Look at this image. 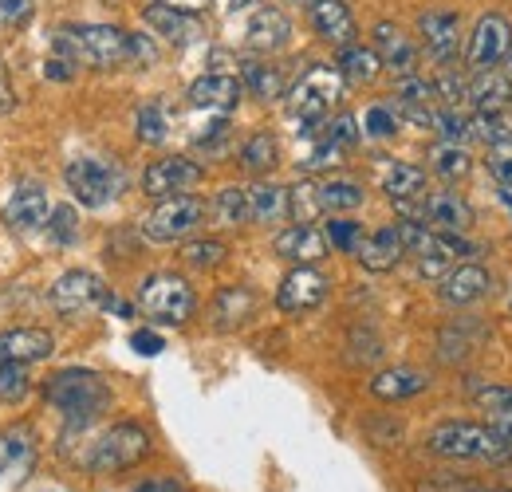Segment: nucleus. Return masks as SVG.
<instances>
[{"mask_svg": "<svg viewBox=\"0 0 512 492\" xmlns=\"http://www.w3.org/2000/svg\"><path fill=\"white\" fill-rule=\"evenodd\" d=\"M288 40H292V20H288L280 8L264 4V8H256L253 16H249L245 44H249L253 52H260V56H272V52L288 48Z\"/></svg>", "mask_w": 512, "mask_h": 492, "instance_id": "obj_17", "label": "nucleus"}, {"mask_svg": "<svg viewBox=\"0 0 512 492\" xmlns=\"http://www.w3.org/2000/svg\"><path fill=\"white\" fill-rule=\"evenodd\" d=\"M383 189H386V197L410 217L414 205H418L422 193H426V170H422V166H410V162H394V166L386 170Z\"/></svg>", "mask_w": 512, "mask_h": 492, "instance_id": "obj_24", "label": "nucleus"}, {"mask_svg": "<svg viewBox=\"0 0 512 492\" xmlns=\"http://www.w3.org/2000/svg\"><path fill=\"white\" fill-rule=\"evenodd\" d=\"M489 284H493V276H489L481 264H461V268H453V272L442 276V300H446V304H457V308L477 304V300L489 292Z\"/></svg>", "mask_w": 512, "mask_h": 492, "instance_id": "obj_23", "label": "nucleus"}, {"mask_svg": "<svg viewBox=\"0 0 512 492\" xmlns=\"http://www.w3.org/2000/svg\"><path fill=\"white\" fill-rule=\"evenodd\" d=\"M465 103L473 107V115H489V111H505L512 103V75L501 67L477 71L465 87Z\"/></svg>", "mask_w": 512, "mask_h": 492, "instance_id": "obj_18", "label": "nucleus"}, {"mask_svg": "<svg viewBox=\"0 0 512 492\" xmlns=\"http://www.w3.org/2000/svg\"><path fill=\"white\" fill-rule=\"evenodd\" d=\"M469 126H473V138H477V142H485L489 150H493V146H512V126H509V119H505L501 111L473 115V119H469Z\"/></svg>", "mask_w": 512, "mask_h": 492, "instance_id": "obj_37", "label": "nucleus"}, {"mask_svg": "<svg viewBox=\"0 0 512 492\" xmlns=\"http://www.w3.org/2000/svg\"><path fill=\"white\" fill-rule=\"evenodd\" d=\"M304 4H308V8H312V4H316V0H304Z\"/></svg>", "mask_w": 512, "mask_h": 492, "instance_id": "obj_62", "label": "nucleus"}, {"mask_svg": "<svg viewBox=\"0 0 512 492\" xmlns=\"http://www.w3.org/2000/svg\"><path fill=\"white\" fill-rule=\"evenodd\" d=\"M323 300H327V276L316 272L312 264H296L280 280V292H276V304H280V311H288V315L320 308Z\"/></svg>", "mask_w": 512, "mask_h": 492, "instance_id": "obj_14", "label": "nucleus"}, {"mask_svg": "<svg viewBox=\"0 0 512 492\" xmlns=\"http://www.w3.org/2000/svg\"><path fill=\"white\" fill-rule=\"evenodd\" d=\"M312 28L320 32V40L335 44V48H347L359 36L355 16H351V8L343 0H316L312 4Z\"/></svg>", "mask_w": 512, "mask_h": 492, "instance_id": "obj_21", "label": "nucleus"}, {"mask_svg": "<svg viewBox=\"0 0 512 492\" xmlns=\"http://www.w3.org/2000/svg\"><path fill=\"white\" fill-rule=\"evenodd\" d=\"M430 453L449 457V461H512V453L505 449V441L489 426L477 422H442L430 433Z\"/></svg>", "mask_w": 512, "mask_h": 492, "instance_id": "obj_4", "label": "nucleus"}, {"mask_svg": "<svg viewBox=\"0 0 512 492\" xmlns=\"http://www.w3.org/2000/svg\"><path fill=\"white\" fill-rule=\"evenodd\" d=\"M453 492H512V489H481V485H457Z\"/></svg>", "mask_w": 512, "mask_h": 492, "instance_id": "obj_59", "label": "nucleus"}, {"mask_svg": "<svg viewBox=\"0 0 512 492\" xmlns=\"http://www.w3.org/2000/svg\"><path fill=\"white\" fill-rule=\"evenodd\" d=\"M473 398L481 410H501V406H512V386H497V382H477L473 386Z\"/></svg>", "mask_w": 512, "mask_h": 492, "instance_id": "obj_49", "label": "nucleus"}, {"mask_svg": "<svg viewBox=\"0 0 512 492\" xmlns=\"http://www.w3.org/2000/svg\"><path fill=\"white\" fill-rule=\"evenodd\" d=\"M130 347H134L138 355L154 359V355H162V347H166V343H162V335H158V331H134V335H130Z\"/></svg>", "mask_w": 512, "mask_h": 492, "instance_id": "obj_54", "label": "nucleus"}, {"mask_svg": "<svg viewBox=\"0 0 512 492\" xmlns=\"http://www.w3.org/2000/svg\"><path fill=\"white\" fill-rule=\"evenodd\" d=\"M241 75H245L241 87H249L256 99H264V103H272V99L284 95V75L276 67H268V63H245Z\"/></svg>", "mask_w": 512, "mask_h": 492, "instance_id": "obj_33", "label": "nucleus"}, {"mask_svg": "<svg viewBox=\"0 0 512 492\" xmlns=\"http://www.w3.org/2000/svg\"><path fill=\"white\" fill-rule=\"evenodd\" d=\"M280 162V142L272 134H253L245 146H241V166L249 174H268L272 166Z\"/></svg>", "mask_w": 512, "mask_h": 492, "instance_id": "obj_32", "label": "nucleus"}, {"mask_svg": "<svg viewBox=\"0 0 512 492\" xmlns=\"http://www.w3.org/2000/svg\"><path fill=\"white\" fill-rule=\"evenodd\" d=\"M48 217H52V221H48L44 229H48V237H52L56 245L67 248L79 241V221H75V209H71V205H56Z\"/></svg>", "mask_w": 512, "mask_h": 492, "instance_id": "obj_43", "label": "nucleus"}, {"mask_svg": "<svg viewBox=\"0 0 512 492\" xmlns=\"http://www.w3.org/2000/svg\"><path fill=\"white\" fill-rule=\"evenodd\" d=\"M8 111H12V83H8V71L0 63V115H8Z\"/></svg>", "mask_w": 512, "mask_h": 492, "instance_id": "obj_56", "label": "nucleus"}, {"mask_svg": "<svg viewBox=\"0 0 512 492\" xmlns=\"http://www.w3.org/2000/svg\"><path fill=\"white\" fill-rule=\"evenodd\" d=\"M134 492H182V485L170 481V477H162V481H146V485H138Z\"/></svg>", "mask_w": 512, "mask_h": 492, "instance_id": "obj_57", "label": "nucleus"}, {"mask_svg": "<svg viewBox=\"0 0 512 492\" xmlns=\"http://www.w3.org/2000/svg\"><path fill=\"white\" fill-rule=\"evenodd\" d=\"M363 201H367V193H363V185H359V182H327V185H320L323 213H351V209H359Z\"/></svg>", "mask_w": 512, "mask_h": 492, "instance_id": "obj_34", "label": "nucleus"}, {"mask_svg": "<svg viewBox=\"0 0 512 492\" xmlns=\"http://www.w3.org/2000/svg\"><path fill=\"white\" fill-rule=\"evenodd\" d=\"M245 4H249V0H233V8H245Z\"/></svg>", "mask_w": 512, "mask_h": 492, "instance_id": "obj_60", "label": "nucleus"}, {"mask_svg": "<svg viewBox=\"0 0 512 492\" xmlns=\"http://www.w3.org/2000/svg\"><path fill=\"white\" fill-rule=\"evenodd\" d=\"M394 99H398V103H434V87H430L426 79H418V75H406V79L398 83Z\"/></svg>", "mask_w": 512, "mask_h": 492, "instance_id": "obj_51", "label": "nucleus"}, {"mask_svg": "<svg viewBox=\"0 0 512 492\" xmlns=\"http://www.w3.org/2000/svg\"><path fill=\"white\" fill-rule=\"evenodd\" d=\"M201 178H205V170L193 158H158L142 174V193H150L158 201L162 197H178V193H190Z\"/></svg>", "mask_w": 512, "mask_h": 492, "instance_id": "obj_12", "label": "nucleus"}, {"mask_svg": "<svg viewBox=\"0 0 512 492\" xmlns=\"http://www.w3.org/2000/svg\"><path fill=\"white\" fill-rule=\"evenodd\" d=\"M32 430L16 426V430L0 433V485L4 481H20L32 469Z\"/></svg>", "mask_w": 512, "mask_h": 492, "instance_id": "obj_27", "label": "nucleus"}, {"mask_svg": "<svg viewBox=\"0 0 512 492\" xmlns=\"http://www.w3.org/2000/svg\"><path fill=\"white\" fill-rule=\"evenodd\" d=\"M52 308L60 311L64 319H79V315H91V311H111L115 308V296L107 292V284L95 276V272H83V268H71L64 272L56 284H52Z\"/></svg>", "mask_w": 512, "mask_h": 492, "instance_id": "obj_7", "label": "nucleus"}, {"mask_svg": "<svg viewBox=\"0 0 512 492\" xmlns=\"http://www.w3.org/2000/svg\"><path fill=\"white\" fill-rule=\"evenodd\" d=\"M134 134H138V142H146V146H158V142H166V111L158 107V103H146V107H138V115H134Z\"/></svg>", "mask_w": 512, "mask_h": 492, "instance_id": "obj_38", "label": "nucleus"}, {"mask_svg": "<svg viewBox=\"0 0 512 492\" xmlns=\"http://www.w3.org/2000/svg\"><path fill=\"white\" fill-rule=\"evenodd\" d=\"M201 221H205V201H197L193 193H178V197H162L142 217V233L150 241H186Z\"/></svg>", "mask_w": 512, "mask_h": 492, "instance_id": "obj_8", "label": "nucleus"}, {"mask_svg": "<svg viewBox=\"0 0 512 492\" xmlns=\"http://www.w3.org/2000/svg\"><path fill=\"white\" fill-rule=\"evenodd\" d=\"M430 130H438L446 142L453 146H465L469 138H473V126H469V115H461V111H453V107H442L438 115H434V126Z\"/></svg>", "mask_w": 512, "mask_h": 492, "instance_id": "obj_42", "label": "nucleus"}, {"mask_svg": "<svg viewBox=\"0 0 512 492\" xmlns=\"http://www.w3.org/2000/svg\"><path fill=\"white\" fill-rule=\"evenodd\" d=\"M426 386H430V378H426L422 370H406V367L383 370V374H375V378H371V394H375V398H383V402L414 398V394H422Z\"/></svg>", "mask_w": 512, "mask_h": 492, "instance_id": "obj_30", "label": "nucleus"}, {"mask_svg": "<svg viewBox=\"0 0 512 492\" xmlns=\"http://www.w3.org/2000/svg\"><path fill=\"white\" fill-rule=\"evenodd\" d=\"M213 213H217V221H221V225H245V221H249L245 189H241V185L221 189V193H217V201H213Z\"/></svg>", "mask_w": 512, "mask_h": 492, "instance_id": "obj_39", "label": "nucleus"}, {"mask_svg": "<svg viewBox=\"0 0 512 492\" xmlns=\"http://www.w3.org/2000/svg\"><path fill=\"white\" fill-rule=\"evenodd\" d=\"M430 87H434V99H438L442 107H453V111H457V107L465 103V87H469V79H465L461 71H453V67L446 63Z\"/></svg>", "mask_w": 512, "mask_h": 492, "instance_id": "obj_40", "label": "nucleus"}, {"mask_svg": "<svg viewBox=\"0 0 512 492\" xmlns=\"http://www.w3.org/2000/svg\"><path fill=\"white\" fill-rule=\"evenodd\" d=\"M36 16V0H0V32L24 28Z\"/></svg>", "mask_w": 512, "mask_h": 492, "instance_id": "obj_47", "label": "nucleus"}, {"mask_svg": "<svg viewBox=\"0 0 512 492\" xmlns=\"http://www.w3.org/2000/svg\"><path fill=\"white\" fill-rule=\"evenodd\" d=\"M146 453H150V433L134 422H119L95 441L87 469L91 473H123V469H134Z\"/></svg>", "mask_w": 512, "mask_h": 492, "instance_id": "obj_6", "label": "nucleus"}, {"mask_svg": "<svg viewBox=\"0 0 512 492\" xmlns=\"http://www.w3.org/2000/svg\"><path fill=\"white\" fill-rule=\"evenodd\" d=\"M363 130H367L371 138H394V134H398V115H394L386 103H375V107L367 111V119H363Z\"/></svg>", "mask_w": 512, "mask_h": 492, "instance_id": "obj_48", "label": "nucleus"}, {"mask_svg": "<svg viewBox=\"0 0 512 492\" xmlns=\"http://www.w3.org/2000/svg\"><path fill=\"white\" fill-rule=\"evenodd\" d=\"M245 87L237 75H225V71H209L201 79L190 83V107L197 111H213V115H229L237 103H241Z\"/></svg>", "mask_w": 512, "mask_h": 492, "instance_id": "obj_15", "label": "nucleus"}, {"mask_svg": "<svg viewBox=\"0 0 512 492\" xmlns=\"http://www.w3.org/2000/svg\"><path fill=\"white\" fill-rule=\"evenodd\" d=\"M162 4H170V8H178V12H205L213 0H162Z\"/></svg>", "mask_w": 512, "mask_h": 492, "instance_id": "obj_58", "label": "nucleus"}, {"mask_svg": "<svg viewBox=\"0 0 512 492\" xmlns=\"http://www.w3.org/2000/svg\"><path fill=\"white\" fill-rule=\"evenodd\" d=\"M138 308L158 323H186L197 311V292L174 272H154L138 284Z\"/></svg>", "mask_w": 512, "mask_h": 492, "instance_id": "obj_5", "label": "nucleus"}, {"mask_svg": "<svg viewBox=\"0 0 512 492\" xmlns=\"http://www.w3.org/2000/svg\"><path fill=\"white\" fill-rule=\"evenodd\" d=\"M142 20H146L150 32H158L162 40H170V44H178V48H186V44L197 40V20H193L190 12H178V8H170V4H162V0L146 4V8H142Z\"/></svg>", "mask_w": 512, "mask_h": 492, "instance_id": "obj_22", "label": "nucleus"}, {"mask_svg": "<svg viewBox=\"0 0 512 492\" xmlns=\"http://www.w3.org/2000/svg\"><path fill=\"white\" fill-rule=\"evenodd\" d=\"M410 221H422L438 233H465L473 225V205L453 189H434V193H422Z\"/></svg>", "mask_w": 512, "mask_h": 492, "instance_id": "obj_11", "label": "nucleus"}, {"mask_svg": "<svg viewBox=\"0 0 512 492\" xmlns=\"http://www.w3.org/2000/svg\"><path fill=\"white\" fill-rule=\"evenodd\" d=\"M327 245H335L339 252H355L363 245V225L359 221H327Z\"/></svg>", "mask_w": 512, "mask_h": 492, "instance_id": "obj_44", "label": "nucleus"}, {"mask_svg": "<svg viewBox=\"0 0 512 492\" xmlns=\"http://www.w3.org/2000/svg\"><path fill=\"white\" fill-rule=\"evenodd\" d=\"M485 166H489V174L501 182V189L512 193V146H493L489 158H485Z\"/></svg>", "mask_w": 512, "mask_h": 492, "instance_id": "obj_50", "label": "nucleus"}, {"mask_svg": "<svg viewBox=\"0 0 512 492\" xmlns=\"http://www.w3.org/2000/svg\"><path fill=\"white\" fill-rule=\"evenodd\" d=\"M339 75L347 79V83H371L379 71H383V60H379V52L375 48H363V44H347L343 52H339Z\"/></svg>", "mask_w": 512, "mask_h": 492, "instance_id": "obj_31", "label": "nucleus"}, {"mask_svg": "<svg viewBox=\"0 0 512 492\" xmlns=\"http://www.w3.org/2000/svg\"><path fill=\"white\" fill-rule=\"evenodd\" d=\"M343 158V150L335 146V142H327V138H320V146L304 158V170H327V166H335Z\"/></svg>", "mask_w": 512, "mask_h": 492, "instance_id": "obj_52", "label": "nucleus"}, {"mask_svg": "<svg viewBox=\"0 0 512 492\" xmlns=\"http://www.w3.org/2000/svg\"><path fill=\"white\" fill-rule=\"evenodd\" d=\"M64 182L83 209H103V205L115 201L123 178L107 162H99V158H71L64 166Z\"/></svg>", "mask_w": 512, "mask_h": 492, "instance_id": "obj_9", "label": "nucleus"}, {"mask_svg": "<svg viewBox=\"0 0 512 492\" xmlns=\"http://www.w3.org/2000/svg\"><path fill=\"white\" fill-rule=\"evenodd\" d=\"M375 52H379V60L383 67H390L394 75H418V48L406 40V32L398 28V24H375Z\"/></svg>", "mask_w": 512, "mask_h": 492, "instance_id": "obj_20", "label": "nucleus"}, {"mask_svg": "<svg viewBox=\"0 0 512 492\" xmlns=\"http://www.w3.org/2000/svg\"><path fill=\"white\" fill-rule=\"evenodd\" d=\"M316 138H327V142H335L339 150H347V146H355V138H359V123H355L351 115H339V119L323 123L320 130H316Z\"/></svg>", "mask_w": 512, "mask_h": 492, "instance_id": "obj_46", "label": "nucleus"}, {"mask_svg": "<svg viewBox=\"0 0 512 492\" xmlns=\"http://www.w3.org/2000/svg\"><path fill=\"white\" fill-rule=\"evenodd\" d=\"M343 87L347 79L339 75V67L331 63H316L300 75V83L288 91V115L304 126V134H316L327 115L335 111V103L343 99Z\"/></svg>", "mask_w": 512, "mask_h": 492, "instance_id": "obj_3", "label": "nucleus"}, {"mask_svg": "<svg viewBox=\"0 0 512 492\" xmlns=\"http://www.w3.org/2000/svg\"><path fill=\"white\" fill-rule=\"evenodd\" d=\"M288 213L300 221V225H312L323 217V205H320V185L312 182H300L288 189Z\"/></svg>", "mask_w": 512, "mask_h": 492, "instance_id": "obj_35", "label": "nucleus"}, {"mask_svg": "<svg viewBox=\"0 0 512 492\" xmlns=\"http://www.w3.org/2000/svg\"><path fill=\"white\" fill-rule=\"evenodd\" d=\"M28 390H32V374L24 363H4L0 367V402H24L28 398Z\"/></svg>", "mask_w": 512, "mask_h": 492, "instance_id": "obj_41", "label": "nucleus"}, {"mask_svg": "<svg viewBox=\"0 0 512 492\" xmlns=\"http://www.w3.org/2000/svg\"><path fill=\"white\" fill-rule=\"evenodd\" d=\"M56 351V339H52V331H44V327H16V331H4L0 335V367L4 363H40V359H48Z\"/></svg>", "mask_w": 512, "mask_h": 492, "instance_id": "obj_19", "label": "nucleus"}, {"mask_svg": "<svg viewBox=\"0 0 512 492\" xmlns=\"http://www.w3.org/2000/svg\"><path fill=\"white\" fill-rule=\"evenodd\" d=\"M505 63H509V75H512V48H509V56H505Z\"/></svg>", "mask_w": 512, "mask_h": 492, "instance_id": "obj_61", "label": "nucleus"}, {"mask_svg": "<svg viewBox=\"0 0 512 492\" xmlns=\"http://www.w3.org/2000/svg\"><path fill=\"white\" fill-rule=\"evenodd\" d=\"M276 256H284L292 264H316L327 256V237L316 225H292L276 237Z\"/></svg>", "mask_w": 512, "mask_h": 492, "instance_id": "obj_25", "label": "nucleus"}, {"mask_svg": "<svg viewBox=\"0 0 512 492\" xmlns=\"http://www.w3.org/2000/svg\"><path fill=\"white\" fill-rule=\"evenodd\" d=\"M44 398L64 414L67 430H87L111 406V386L95 370L71 367L44 382Z\"/></svg>", "mask_w": 512, "mask_h": 492, "instance_id": "obj_1", "label": "nucleus"}, {"mask_svg": "<svg viewBox=\"0 0 512 492\" xmlns=\"http://www.w3.org/2000/svg\"><path fill=\"white\" fill-rule=\"evenodd\" d=\"M430 158H434V170H438L446 182H461V178H469V170H473L469 150H465V146H453V142H442Z\"/></svg>", "mask_w": 512, "mask_h": 492, "instance_id": "obj_36", "label": "nucleus"}, {"mask_svg": "<svg viewBox=\"0 0 512 492\" xmlns=\"http://www.w3.org/2000/svg\"><path fill=\"white\" fill-rule=\"evenodd\" d=\"M56 52L71 63H91L99 71L130 63V32L119 24H71L56 32Z\"/></svg>", "mask_w": 512, "mask_h": 492, "instance_id": "obj_2", "label": "nucleus"}, {"mask_svg": "<svg viewBox=\"0 0 512 492\" xmlns=\"http://www.w3.org/2000/svg\"><path fill=\"white\" fill-rule=\"evenodd\" d=\"M509 311H512V300H509Z\"/></svg>", "mask_w": 512, "mask_h": 492, "instance_id": "obj_63", "label": "nucleus"}, {"mask_svg": "<svg viewBox=\"0 0 512 492\" xmlns=\"http://www.w3.org/2000/svg\"><path fill=\"white\" fill-rule=\"evenodd\" d=\"M418 32H422V44L430 52L434 63H453L461 52V16L449 12V8H430L418 16Z\"/></svg>", "mask_w": 512, "mask_h": 492, "instance_id": "obj_13", "label": "nucleus"}, {"mask_svg": "<svg viewBox=\"0 0 512 492\" xmlns=\"http://www.w3.org/2000/svg\"><path fill=\"white\" fill-rule=\"evenodd\" d=\"M485 426L497 433L501 441H505V449L512 453V406H501V410H485Z\"/></svg>", "mask_w": 512, "mask_h": 492, "instance_id": "obj_53", "label": "nucleus"}, {"mask_svg": "<svg viewBox=\"0 0 512 492\" xmlns=\"http://www.w3.org/2000/svg\"><path fill=\"white\" fill-rule=\"evenodd\" d=\"M44 75H48V79H56V83H67V79L75 75V67H71L67 56H52V60L44 63Z\"/></svg>", "mask_w": 512, "mask_h": 492, "instance_id": "obj_55", "label": "nucleus"}, {"mask_svg": "<svg viewBox=\"0 0 512 492\" xmlns=\"http://www.w3.org/2000/svg\"><path fill=\"white\" fill-rule=\"evenodd\" d=\"M48 213H52L48 193H44L40 185H20V189L8 197V205H4V225H8L12 233H36V229L48 225Z\"/></svg>", "mask_w": 512, "mask_h": 492, "instance_id": "obj_16", "label": "nucleus"}, {"mask_svg": "<svg viewBox=\"0 0 512 492\" xmlns=\"http://www.w3.org/2000/svg\"><path fill=\"white\" fill-rule=\"evenodd\" d=\"M402 237H398V225H386V229H375L371 237H363V245L355 248V256L363 260L367 272H390L398 260H402Z\"/></svg>", "mask_w": 512, "mask_h": 492, "instance_id": "obj_26", "label": "nucleus"}, {"mask_svg": "<svg viewBox=\"0 0 512 492\" xmlns=\"http://www.w3.org/2000/svg\"><path fill=\"white\" fill-rule=\"evenodd\" d=\"M512 48V24L501 12H485L477 24H473V36H469V48H465V71H489V67H501V60L509 56Z\"/></svg>", "mask_w": 512, "mask_h": 492, "instance_id": "obj_10", "label": "nucleus"}, {"mask_svg": "<svg viewBox=\"0 0 512 492\" xmlns=\"http://www.w3.org/2000/svg\"><path fill=\"white\" fill-rule=\"evenodd\" d=\"M182 256L193 268H217L225 260V245L221 241H190V245L182 248Z\"/></svg>", "mask_w": 512, "mask_h": 492, "instance_id": "obj_45", "label": "nucleus"}, {"mask_svg": "<svg viewBox=\"0 0 512 492\" xmlns=\"http://www.w3.org/2000/svg\"><path fill=\"white\" fill-rule=\"evenodd\" d=\"M253 311H256V296L249 288H225V292H217V300L209 308V323L217 331H237L241 323H249Z\"/></svg>", "mask_w": 512, "mask_h": 492, "instance_id": "obj_29", "label": "nucleus"}, {"mask_svg": "<svg viewBox=\"0 0 512 492\" xmlns=\"http://www.w3.org/2000/svg\"><path fill=\"white\" fill-rule=\"evenodd\" d=\"M245 205H249V221L276 225L288 217V189L276 182H256L245 189Z\"/></svg>", "mask_w": 512, "mask_h": 492, "instance_id": "obj_28", "label": "nucleus"}]
</instances>
